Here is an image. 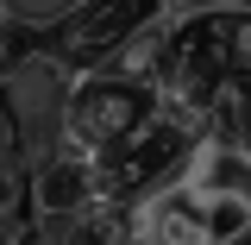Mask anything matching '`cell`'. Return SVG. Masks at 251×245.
<instances>
[{
	"instance_id": "obj_6",
	"label": "cell",
	"mask_w": 251,
	"mask_h": 245,
	"mask_svg": "<svg viewBox=\"0 0 251 245\" xmlns=\"http://www.w3.org/2000/svg\"><path fill=\"white\" fill-rule=\"evenodd\" d=\"M207 132H214V145L251 157V76H226L220 82L214 107H207Z\"/></svg>"
},
{
	"instance_id": "obj_12",
	"label": "cell",
	"mask_w": 251,
	"mask_h": 245,
	"mask_svg": "<svg viewBox=\"0 0 251 245\" xmlns=\"http://www.w3.org/2000/svg\"><path fill=\"white\" fill-rule=\"evenodd\" d=\"M226 245H251V226H245V233H232V239H226Z\"/></svg>"
},
{
	"instance_id": "obj_3",
	"label": "cell",
	"mask_w": 251,
	"mask_h": 245,
	"mask_svg": "<svg viewBox=\"0 0 251 245\" xmlns=\"http://www.w3.org/2000/svg\"><path fill=\"white\" fill-rule=\"evenodd\" d=\"M170 13V0H69L50 26V57L75 76V69H100L113 63L126 38H138Z\"/></svg>"
},
{
	"instance_id": "obj_11",
	"label": "cell",
	"mask_w": 251,
	"mask_h": 245,
	"mask_svg": "<svg viewBox=\"0 0 251 245\" xmlns=\"http://www.w3.org/2000/svg\"><path fill=\"white\" fill-rule=\"evenodd\" d=\"M170 6H232V0H170Z\"/></svg>"
},
{
	"instance_id": "obj_5",
	"label": "cell",
	"mask_w": 251,
	"mask_h": 245,
	"mask_svg": "<svg viewBox=\"0 0 251 245\" xmlns=\"http://www.w3.org/2000/svg\"><path fill=\"white\" fill-rule=\"evenodd\" d=\"M100 195V176H94L88 157L75 151H50L38 170H31V208L38 214H63V208H82Z\"/></svg>"
},
{
	"instance_id": "obj_8",
	"label": "cell",
	"mask_w": 251,
	"mask_h": 245,
	"mask_svg": "<svg viewBox=\"0 0 251 245\" xmlns=\"http://www.w3.org/2000/svg\"><path fill=\"white\" fill-rule=\"evenodd\" d=\"M19 51H25L19 26H13V19H0V88L13 82V69H19Z\"/></svg>"
},
{
	"instance_id": "obj_2",
	"label": "cell",
	"mask_w": 251,
	"mask_h": 245,
	"mask_svg": "<svg viewBox=\"0 0 251 245\" xmlns=\"http://www.w3.org/2000/svg\"><path fill=\"white\" fill-rule=\"evenodd\" d=\"M157 113V88L138 82V76H120V69H75L69 88H63V132H57V151L75 157H100L113 138H126L132 126H145Z\"/></svg>"
},
{
	"instance_id": "obj_10",
	"label": "cell",
	"mask_w": 251,
	"mask_h": 245,
	"mask_svg": "<svg viewBox=\"0 0 251 245\" xmlns=\"http://www.w3.org/2000/svg\"><path fill=\"white\" fill-rule=\"evenodd\" d=\"M0 245H25V226H19L13 214H0Z\"/></svg>"
},
{
	"instance_id": "obj_4",
	"label": "cell",
	"mask_w": 251,
	"mask_h": 245,
	"mask_svg": "<svg viewBox=\"0 0 251 245\" xmlns=\"http://www.w3.org/2000/svg\"><path fill=\"white\" fill-rule=\"evenodd\" d=\"M126 239H132V201H113V195L44 214V233H38V245H126Z\"/></svg>"
},
{
	"instance_id": "obj_1",
	"label": "cell",
	"mask_w": 251,
	"mask_h": 245,
	"mask_svg": "<svg viewBox=\"0 0 251 245\" xmlns=\"http://www.w3.org/2000/svg\"><path fill=\"white\" fill-rule=\"evenodd\" d=\"M226 76H232V63H226V6H182V19H163L157 69H151L157 101L207 113Z\"/></svg>"
},
{
	"instance_id": "obj_9",
	"label": "cell",
	"mask_w": 251,
	"mask_h": 245,
	"mask_svg": "<svg viewBox=\"0 0 251 245\" xmlns=\"http://www.w3.org/2000/svg\"><path fill=\"white\" fill-rule=\"evenodd\" d=\"M19 195H25V189H19L13 170H6V157H0V214H13V208H19Z\"/></svg>"
},
{
	"instance_id": "obj_13",
	"label": "cell",
	"mask_w": 251,
	"mask_h": 245,
	"mask_svg": "<svg viewBox=\"0 0 251 245\" xmlns=\"http://www.w3.org/2000/svg\"><path fill=\"white\" fill-rule=\"evenodd\" d=\"M0 157H6V126H0Z\"/></svg>"
},
{
	"instance_id": "obj_7",
	"label": "cell",
	"mask_w": 251,
	"mask_h": 245,
	"mask_svg": "<svg viewBox=\"0 0 251 245\" xmlns=\"http://www.w3.org/2000/svg\"><path fill=\"white\" fill-rule=\"evenodd\" d=\"M226 63H232V76H251V0L226 6Z\"/></svg>"
}]
</instances>
